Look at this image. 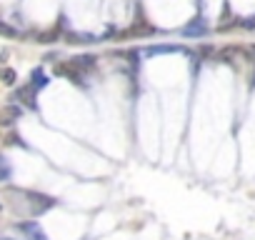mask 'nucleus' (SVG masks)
Segmentation results:
<instances>
[{
    "instance_id": "obj_6",
    "label": "nucleus",
    "mask_w": 255,
    "mask_h": 240,
    "mask_svg": "<svg viewBox=\"0 0 255 240\" xmlns=\"http://www.w3.org/2000/svg\"><path fill=\"white\" fill-rule=\"evenodd\" d=\"M73 63H75V65H78V68H85V70H90V68H93V65H95V63H93V58H90V55H83V58H75V60H73Z\"/></svg>"
},
{
    "instance_id": "obj_10",
    "label": "nucleus",
    "mask_w": 255,
    "mask_h": 240,
    "mask_svg": "<svg viewBox=\"0 0 255 240\" xmlns=\"http://www.w3.org/2000/svg\"><path fill=\"white\" fill-rule=\"evenodd\" d=\"M8 175H10V170H8V168H5L3 163H0V180H5Z\"/></svg>"
},
{
    "instance_id": "obj_9",
    "label": "nucleus",
    "mask_w": 255,
    "mask_h": 240,
    "mask_svg": "<svg viewBox=\"0 0 255 240\" xmlns=\"http://www.w3.org/2000/svg\"><path fill=\"white\" fill-rule=\"evenodd\" d=\"M0 35H8V38H18V30L5 25V23H0Z\"/></svg>"
},
{
    "instance_id": "obj_7",
    "label": "nucleus",
    "mask_w": 255,
    "mask_h": 240,
    "mask_svg": "<svg viewBox=\"0 0 255 240\" xmlns=\"http://www.w3.org/2000/svg\"><path fill=\"white\" fill-rule=\"evenodd\" d=\"M68 40H70V43H90V40H93V35H83V33H70V35H68Z\"/></svg>"
},
{
    "instance_id": "obj_5",
    "label": "nucleus",
    "mask_w": 255,
    "mask_h": 240,
    "mask_svg": "<svg viewBox=\"0 0 255 240\" xmlns=\"http://www.w3.org/2000/svg\"><path fill=\"white\" fill-rule=\"evenodd\" d=\"M205 30H208V28H205L203 23H193V25H188V28H185V33H188V35H195V33H198V35H205Z\"/></svg>"
},
{
    "instance_id": "obj_2",
    "label": "nucleus",
    "mask_w": 255,
    "mask_h": 240,
    "mask_svg": "<svg viewBox=\"0 0 255 240\" xmlns=\"http://www.w3.org/2000/svg\"><path fill=\"white\" fill-rule=\"evenodd\" d=\"M18 115H20V108H5V110H0V125H10Z\"/></svg>"
},
{
    "instance_id": "obj_3",
    "label": "nucleus",
    "mask_w": 255,
    "mask_h": 240,
    "mask_svg": "<svg viewBox=\"0 0 255 240\" xmlns=\"http://www.w3.org/2000/svg\"><path fill=\"white\" fill-rule=\"evenodd\" d=\"M183 48L180 45H150L148 48V55H158V53H180Z\"/></svg>"
},
{
    "instance_id": "obj_4",
    "label": "nucleus",
    "mask_w": 255,
    "mask_h": 240,
    "mask_svg": "<svg viewBox=\"0 0 255 240\" xmlns=\"http://www.w3.org/2000/svg\"><path fill=\"white\" fill-rule=\"evenodd\" d=\"M23 230L30 235V240H48V238L43 235V230H40L35 223H25V225H23Z\"/></svg>"
},
{
    "instance_id": "obj_12",
    "label": "nucleus",
    "mask_w": 255,
    "mask_h": 240,
    "mask_svg": "<svg viewBox=\"0 0 255 240\" xmlns=\"http://www.w3.org/2000/svg\"><path fill=\"white\" fill-rule=\"evenodd\" d=\"M253 55H255V48H253Z\"/></svg>"
},
{
    "instance_id": "obj_8",
    "label": "nucleus",
    "mask_w": 255,
    "mask_h": 240,
    "mask_svg": "<svg viewBox=\"0 0 255 240\" xmlns=\"http://www.w3.org/2000/svg\"><path fill=\"white\" fill-rule=\"evenodd\" d=\"M0 78H3V83H8V85H13L15 83V70H0Z\"/></svg>"
},
{
    "instance_id": "obj_11",
    "label": "nucleus",
    "mask_w": 255,
    "mask_h": 240,
    "mask_svg": "<svg viewBox=\"0 0 255 240\" xmlns=\"http://www.w3.org/2000/svg\"><path fill=\"white\" fill-rule=\"evenodd\" d=\"M0 240H13V238H0Z\"/></svg>"
},
{
    "instance_id": "obj_1",
    "label": "nucleus",
    "mask_w": 255,
    "mask_h": 240,
    "mask_svg": "<svg viewBox=\"0 0 255 240\" xmlns=\"http://www.w3.org/2000/svg\"><path fill=\"white\" fill-rule=\"evenodd\" d=\"M243 55H245V53H243L240 48H225V50H220V53H218V58H220L223 63H235V60H238V58H243Z\"/></svg>"
}]
</instances>
